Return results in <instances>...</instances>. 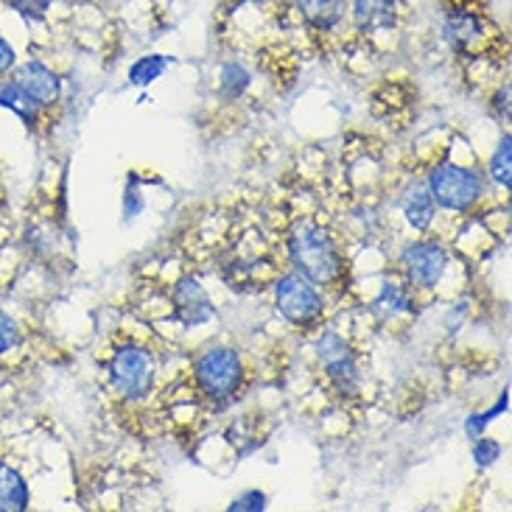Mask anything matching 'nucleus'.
Listing matches in <instances>:
<instances>
[{
    "label": "nucleus",
    "mask_w": 512,
    "mask_h": 512,
    "mask_svg": "<svg viewBox=\"0 0 512 512\" xmlns=\"http://www.w3.org/2000/svg\"><path fill=\"white\" fill-rule=\"evenodd\" d=\"M17 65V51H14V45L3 34H0V79L3 76H9Z\"/></svg>",
    "instance_id": "26"
},
{
    "label": "nucleus",
    "mask_w": 512,
    "mask_h": 512,
    "mask_svg": "<svg viewBox=\"0 0 512 512\" xmlns=\"http://www.w3.org/2000/svg\"><path fill=\"white\" fill-rule=\"evenodd\" d=\"M507 406H510V392L504 389L493 409H487V412H482V415H471V417H468V423H465V431H468V437H471V440H476V437H482V434H485V431H487V426H490V423H493L496 417L507 412Z\"/></svg>",
    "instance_id": "19"
},
{
    "label": "nucleus",
    "mask_w": 512,
    "mask_h": 512,
    "mask_svg": "<svg viewBox=\"0 0 512 512\" xmlns=\"http://www.w3.org/2000/svg\"><path fill=\"white\" fill-rule=\"evenodd\" d=\"M194 378L196 387L202 389V395L208 401H230L241 389V381H244V364H241V356H238L236 347H208L194 361Z\"/></svg>",
    "instance_id": "2"
},
{
    "label": "nucleus",
    "mask_w": 512,
    "mask_h": 512,
    "mask_svg": "<svg viewBox=\"0 0 512 512\" xmlns=\"http://www.w3.org/2000/svg\"><path fill=\"white\" fill-rule=\"evenodd\" d=\"M305 23L317 31H331L347 14V0H294Z\"/></svg>",
    "instance_id": "14"
},
{
    "label": "nucleus",
    "mask_w": 512,
    "mask_h": 512,
    "mask_svg": "<svg viewBox=\"0 0 512 512\" xmlns=\"http://www.w3.org/2000/svg\"><path fill=\"white\" fill-rule=\"evenodd\" d=\"M412 3H417V0H412Z\"/></svg>",
    "instance_id": "29"
},
{
    "label": "nucleus",
    "mask_w": 512,
    "mask_h": 512,
    "mask_svg": "<svg viewBox=\"0 0 512 512\" xmlns=\"http://www.w3.org/2000/svg\"><path fill=\"white\" fill-rule=\"evenodd\" d=\"M252 84V73L241 62H227L219 73V93L224 101H238Z\"/></svg>",
    "instance_id": "17"
},
{
    "label": "nucleus",
    "mask_w": 512,
    "mask_h": 512,
    "mask_svg": "<svg viewBox=\"0 0 512 512\" xmlns=\"http://www.w3.org/2000/svg\"><path fill=\"white\" fill-rule=\"evenodd\" d=\"M317 359L325 367L339 395H353L359 389V364L356 356L339 333H322L317 342Z\"/></svg>",
    "instance_id": "6"
},
{
    "label": "nucleus",
    "mask_w": 512,
    "mask_h": 512,
    "mask_svg": "<svg viewBox=\"0 0 512 512\" xmlns=\"http://www.w3.org/2000/svg\"><path fill=\"white\" fill-rule=\"evenodd\" d=\"M250 3H269V0H250Z\"/></svg>",
    "instance_id": "28"
},
{
    "label": "nucleus",
    "mask_w": 512,
    "mask_h": 512,
    "mask_svg": "<svg viewBox=\"0 0 512 512\" xmlns=\"http://www.w3.org/2000/svg\"><path fill=\"white\" fill-rule=\"evenodd\" d=\"M266 504H269L266 493H261V490H247V493H241V496L233 499L230 512H261L266 510Z\"/></svg>",
    "instance_id": "24"
},
{
    "label": "nucleus",
    "mask_w": 512,
    "mask_h": 512,
    "mask_svg": "<svg viewBox=\"0 0 512 512\" xmlns=\"http://www.w3.org/2000/svg\"><path fill=\"white\" fill-rule=\"evenodd\" d=\"M429 194L437 208L465 213V210H471L485 196V177L476 168L445 163V166L431 171Z\"/></svg>",
    "instance_id": "3"
},
{
    "label": "nucleus",
    "mask_w": 512,
    "mask_h": 512,
    "mask_svg": "<svg viewBox=\"0 0 512 512\" xmlns=\"http://www.w3.org/2000/svg\"><path fill=\"white\" fill-rule=\"evenodd\" d=\"M496 107L504 121H510V84H504L499 93H496Z\"/></svg>",
    "instance_id": "27"
},
{
    "label": "nucleus",
    "mask_w": 512,
    "mask_h": 512,
    "mask_svg": "<svg viewBox=\"0 0 512 512\" xmlns=\"http://www.w3.org/2000/svg\"><path fill=\"white\" fill-rule=\"evenodd\" d=\"M490 177L499 182L504 191H510L512 185V138L510 135H504L499 140V149L493 154V160H490Z\"/></svg>",
    "instance_id": "18"
},
{
    "label": "nucleus",
    "mask_w": 512,
    "mask_h": 512,
    "mask_svg": "<svg viewBox=\"0 0 512 512\" xmlns=\"http://www.w3.org/2000/svg\"><path fill=\"white\" fill-rule=\"evenodd\" d=\"M171 65H174V59L166 54L140 56L138 62L129 68V84H135V87H149V84L157 82Z\"/></svg>",
    "instance_id": "16"
},
{
    "label": "nucleus",
    "mask_w": 512,
    "mask_h": 512,
    "mask_svg": "<svg viewBox=\"0 0 512 512\" xmlns=\"http://www.w3.org/2000/svg\"><path fill=\"white\" fill-rule=\"evenodd\" d=\"M23 342V331H20V322L0 308V359L9 356L12 350H17Z\"/></svg>",
    "instance_id": "20"
},
{
    "label": "nucleus",
    "mask_w": 512,
    "mask_h": 512,
    "mask_svg": "<svg viewBox=\"0 0 512 512\" xmlns=\"http://www.w3.org/2000/svg\"><path fill=\"white\" fill-rule=\"evenodd\" d=\"M473 459H476V465L479 468H490L493 462H499L501 459V443L499 440H490V437H476L473 440Z\"/></svg>",
    "instance_id": "22"
},
{
    "label": "nucleus",
    "mask_w": 512,
    "mask_h": 512,
    "mask_svg": "<svg viewBox=\"0 0 512 512\" xmlns=\"http://www.w3.org/2000/svg\"><path fill=\"white\" fill-rule=\"evenodd\" d=\"M485 20H482V14L468 12V9H451V12L445 14L443 20V37L445 42L462 54V51H471L476 42L485 40Z\"/></svg>",
    "instance_id": "10"
},
{
    "label": "nucleus",
    "mask_w": 512,
    "mask_h": 512,
    "mask_svg": "<svg viewBox=\"0 0 512 512\" xmlns=\"http://www.w3.org/2000/svg\"><path fill=\"white\" fill-rule=\"evenodd\" d=\"M378 305H384L387 311H392V314H398V311H406L409 308V297L403 294V289L398 286V283H384V289H381V297L375 300Z\"/></svg>",
    "instance_id": "23"
},
{
    "label": "nucleus",
    "mask_w": 512,
    "mask_h": 512,
    "mask_svg": "<svg viewBox=\"0 0 512 512\" xmlns=\"http://www.w3.org/2000/svg\"><path fill=\"white\" fill-rule=\"evenodd\" d=\"M289 261L294 272L314 286H331L342 275V255L333 236L317 224H297L289 236Z\"/></svg>",
    "instance_id": "1"
},
{
    "label": "nucleus",
    "mask_w": 512,
    "mask_h": 512,
    "mask_svg": "<svg viewBox=\"0 0 512 512\" xmlns=\"http://www.w3.org/2000/svg\"><path fill=\"white\" fill-rule=\"evenodd\" d=\"M350 12L361 34H375L395 26V0H353Z\"/></svg>",
    "instance_id": "13"
},
{
    "label": "nucleus",
    "mask_w": 512,
    "mask_h": 512,
    "mask_svg": "<svg viewBox=\"0 0 512 512\" xmlns=\"http://www.w3.org/2000/svg\"><path fill=\"white\" fill-rule=\"evenodd\" d=\"M401 263L406 280L415 289H434L445 275L448 252L437 241H412L409 247H403Z\"/></svg>",
    "instance_id": "7"
},
{
    "label": "nucleus",
    "mask_w": 512,
    "mask_h": 512,
    "mask_svg": "<svg viewBox=\"0 0 512 512\" xmlns=\"http://www.w3.org/2000/svg\"><path fill=\"white\" fill-rule=\"evenodd\" d=\"M0 107L3 110H12L26 124L28 132H37L40 129L42 107L34 98L28 96L20 84L14 82V79H6V76L0 79Z\"/></svg>",
    "instance_id": "11"
},
{
    "label": "nucleus",
    "mask_w": 512,
    "mask_h": 512,
    "mask_svg": "<svg viewBox=\"0 0 512 512\" xmlns=\"http://www.w3.org/2000/svg\"><path fill=\"white\" fill-rule=\"evenodd\" d=\"M12 73L14 82L20 84L28 96L40 104L42 110L59 104V98H62V79H59V73L48 68L42 59H26L23 65H14Z\"/></svg>",
    "instance_id": "8"
},
{
    "label": "nucleus",
    "mask_w": 512,
    "mask_h": 512,
    "mask_svg": "<svg viewBox=\"0 0 512 512\" xmlns=\"http://www.w3.org/2000/svg\"><path fill=\"white\" fill-rule=\"evenodd\" d=\"M3 3L28 23H42L51 12V6H54V0H3Z\"/></svg>",
    "instance_id": "21"
},
{
    "label": "nucleus",
    "mask_w": 512,
    "mask_h": 512,
    "mask_svg": "<svg viewBox=\"0 0 512 512\" xmlns=\"http://www.w3.org/2000/svg\"><path fill=\"white\" fill-rule=\"evenodd\" d=\"M110 384L124 401H146L154 387V356L149 347L121 345L110 361Z\"/></svg>",
    "instance_id": "4"
},
{
    "label": "nucleus",
    "mask_w": 512,
    "mask_h": 512,
    "mask_svg": "<svg viewBox=\"0 0 512 512\" xmlns=\"http://www.w3.org/2000/svg\"><path fill=\"white\" fill-rule=\"evenodd\" d=\"M403 216H406V222L412 224L415 230H429L431 222H434V213H437V205H434V199L429 194V185H412L406 194H403Z\"/></svg>",
    "instance_id": "15"
},
{
    "label": "nucleus",
    "mask_w": 512,
    "mask_h": 512,
    "mask_svg": "<svg viewBox=\"0 0 512 512\" xmlns=\"http://www.w3.org/2000/svg\"><path fill=\"white\" fill-rule=\"evenodd\" d=\"M143 205H146V199H143V194H140L138 177H129V185H126V191H124V216L126 219H135L140 210H143Z\"/></svg>",
    "instance_id": "25"
},
{
    "label": "nucleus",
    "mask_w": 512,
    "mask_h": 512,
    "mask_svg": "<svg viewBox=\"0 0 512 512\" xmlns=\"http://www.w3.org/2000/svg\"><path fill=\"white\" fill-rule=\"evenodd\" d=\"M31 507V490L12 462L0 459V512H23Z\"/></svg>",
    "instance_id": "12"
},
{
    "label": "nucleus",
    "mask_w": 512,
    "mask_h": 512,
    "mask_svg": "<svg viewBox=\"0 0 512 512\" xmlns=\"http://www.w3.org/2000/svg\"><path fill=\"white\" fill-rule=\"evenodd\" d=\"M171 303H174V317L180 319L185 328H196L213 319V303L196 277L177 280V286L171 291Z\"/></svg>",
    "instance_id": "9"
},
{
    "label": "nucleus",
    "mask_w": 512,
    "mask_h": 512,
    "mask_svg": "<svg viewBox=\"0 0 512 512\" xmlns=\"http://www.w3.org/2000/svg\"><path fill=\"white\" fill-rule=\"evenodd\" d=\"M275 308L280 317L294 328H311L325 314V300L311 280H305L297 272L277 280Z\"/></svg>",
    "instance_id": "5"
}]
</instances>
